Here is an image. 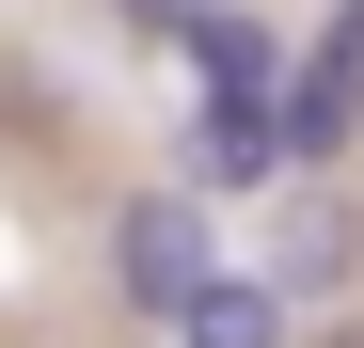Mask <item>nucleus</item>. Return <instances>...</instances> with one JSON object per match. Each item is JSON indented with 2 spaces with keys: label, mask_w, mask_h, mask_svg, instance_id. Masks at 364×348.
Returning <instances> with one entry per match:
<instances>
[{
  "label": "nucleus",
  "mask_w": 364,
  "mask_h": 348,
  "mask_svg": "<svg viewBox=\"0 0 364 348\" xmlns=\"http://www.w3.org/2000/svg\"><path fill=\"white\" fill-rule=\"evenodd\" d=\"M285 174V143H269V111L254 95H191V143H174V190H191L206 222L237 206V190H269Z\"/></svg>",
  "instance_id": "2"
},
{
  "label": "nucleus",
  "mask_w": 364,
  "mask_h": 348,
  "mask_svg": "<svg viewBox=\"0 0 364 348\" xmlns=\"http://www.w3.org/2000/svg\"><path fill=\"white\" fill-rule=\"evenodd\" d=\"M254 285H269V301H285V317H301V301H348V285H364V206H348V190H301V206H285V238H269V269H254Z\"/></svg>",
  "instance_id": "3"
},
{
  "label": "nucleus",
  "mask_w": 364,
  "mask_h": 348,
  "mask_svg": "<svg viewBox=\"0 0 364 348\" xmlns=\"http://www.w3.org/2000/svg\"><path fill=\"white\" fill-rule=\"evenodd\" d=\"M269 143H285V174H333V158L364 143V48H317V64H285Z\"/></svg>",
  "instance_id": "4"
},
{
  "label": "nucleus",
  "mask_w": 364,
  "mask_h": 348,
  "mask_svg": "<svg viewBox=\"0 0 364 348\" xmlns=\"http://www.w3.org/2000/svg\"><path fill=\"white\" fill-rule=\"evenodd\" d=\"M111 285H127L143 317H191L206 285H222V222L191 190H127V206H111Z\"/></svg>",
  "instance_id": "1"
},
{
  "label": "nucleus",
  "mask_w": 364,
  "mask_h": 348,
  "mask_svg": "<svg viewBox=\"0 0 364 348\" xmlns=\"http://www.w3.org/2000/svg\"><path fill=\"white\" fill-rule=\"evenodd\" d=\"M191 80H206V95H254V111H269V95H285V48H269L254 16H222V0H206V32H191Z\"/></svg>",
  "instance_id": "5"
},
{
  "label": "nucleus",
  "mask_w": 364,
  "mask_h": 348,
  "mask_svg": "<svg viewBox=\"0 0 364 348\" xmlns=\"http://www.w3.org/2000/svg\"><path fill=\"white\" fill-rule=\"evenodd\" d=\"M111 16H127V32H174V48H191V32H206V0H111Z\"/></svg>",
  "instance_id": "7"
},
{
  "label": "nucleus",
  "mask_w": 364,
  "mask_h": 348,
  "mask_svg": "<svg viewBox=\"0 0 364 348\" xmlns=\"http://www.w3.org/2000/svg\"><path fill=\"white\" fill-rule=\"evenodd\" d=\"M333 48H364V0H348V16H333Z\"/></svg>",
  "instance_id": "8"
},
{
  "label": "nucleus",
  "mask_w": 364,
  "mask_h": 348,
  "mask_svg": "<svg viewBox=\"0 0 364 348\" xmlns=\"http://www.w3.org/2000/svg\"><path fill=\"white\" fill-rule=\"evenodd\" d=\"M285 332H301V317L269 301V285H254V269H222V285H206V301H191V317H174V348H285Z\"/></svg>",
  "instance_id": "6"
},
{
  "label": "nucleus",
  "mask_w": 364,
  "mask_h": 348,
  "mask_svg": "<svg viewBox=\"0 0 364 348\" xmlns=\"http://www.w3.org/2000/svg\"><path fill=\"white\" fill-rule=\"evenodd\" d=\"M317 348H364V317H348V332H317Z\"/></svg>",
  "instance_id": "9"
}]
</instances>
